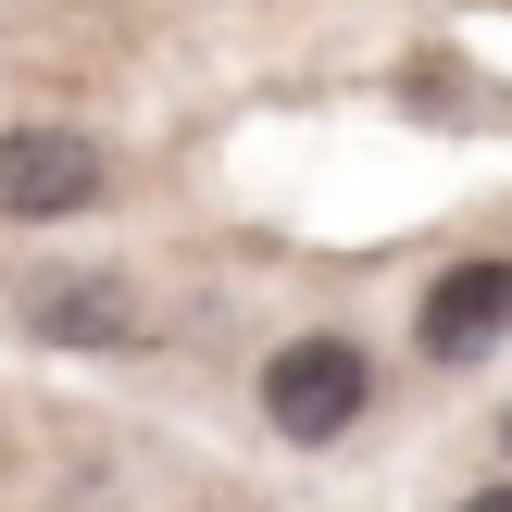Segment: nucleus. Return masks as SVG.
<instances>
[{
  "label": "nucleus",
  "instance_id": "20e7f679",
  "mask_svg": "<svg viewBox=\"0 0 512 512\" xmlns=\"http://www.w3.org/2000/svg\"><path fill=\"white\" fill-rule=\"evenodd\" d=\"M413 338H425V363H488L512 338V263H450L438 288H425Z\"/></svg>",
  "mask_w": 512,
  "mask_h": 512
},
{
  "label": "nucleus",
  "instance_id": "7ed1b4c3",
  "mask_svg": "<svg viewBox=\"0 0 512 512\" xmlns=\"http://www.w3.org/2000/svg\"><path fill=\"white\" fill-rule=\"evenodd\" d=\"M25 325H38L50 350H138L150 300L125 288V275H38V288H25Z\"/></svg>",
  "mask_w": 512,
  "mask_h": 512
},
{
  "label": "nucleus",
  "instance_id": "f03ea898",
  "mask_svg": "<svg viewBox=\"0 0 512 512\" xmlns=\"http://www.w3.org/2000/svg\"><path fill=\"white\" fill-rule=\"evenodd\" d=\"M100 200V150L75 138V125H13L0 138V213L13 225H63Z\"/></svg>",
  "mask_w": 512,
  "mask_h": 512
},
{
  "label": "nucleus",
  "instance_id": "39448f33",
  "mask_svg": "<svg viewBox=\"0 0 512 512\" xmlns=\"http://www.w3.org/2000/svg\"><path fill=\"white\" fill-rule=\"evenodd\" d=\"M463 512H512V488H475V500H463Z\"/></svg>",
  "mask_w": 512,
  "mask_h": 512
},
{
  "label": "nucleus",
  "instance_id": "423d86ee",
  "mask_svg": "<svg viewBox=\"0 0 512 512\" xmlns=\"http://www.w3.org/2000/svg\"><path fill=\"white\" fill-rule=\"evenodd\" d=\"M500 438H512V425H500Z\"/></svg>",
  "mask_w": 512,
  "mask_h": 512
},
{
  "label": "nucleus",
  "instance_id": "f257e3e1",
  "mask_svg": "<svg viewBox=\"0 0 512 512\" xmlns=\"http://www.w3.org/2000/svg\"><path fill=\"white\" fill-rule=\"evenodd\" d=\"M363 400H375L363 338H288V350L263 363V425H275V438H300V450L350 438V425H363Z\"/></svg>",
  "mask_w": 512,
  "mask_h": 512
}]
</instances>
